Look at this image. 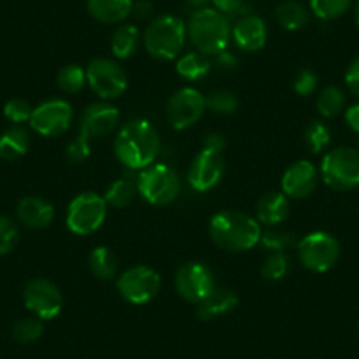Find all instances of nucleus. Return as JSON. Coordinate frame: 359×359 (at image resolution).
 Instances as JSON below:
<instances>
[{
	"label": "nucleus",
	"mask_w": 359,
	"mask_h": 359,
	"mask_svg": "<svg viewBox=\"0 0 359 359\" xmlns=\"http://www.w3.org/2000/svg\"><path fill=\"white\" fill-rule=\"evenodd\" d=\"M20 241L18 224L9 217H0V255L11 254Z\"/></svg>",
	"instance_id": "37"
},
{
	"label": "nucleus",
	"mask_w": 359,
	"mask_h": 359,
	"mask_svg": "<svg viewBox=\"0 0 359 359\" xmlns=\"http://www.w3.org/2000/svg\"><path fill=\"white\" fill-rule=\"evenodd\" d=\"M72 106L64 99H50L34 108L30 116V127L37 134L46 137H57L67 133L72 123Z\"/></svg>",
	"instance_id": "14"
},
{
	"label": "nucleus",
	"mask_w": 359,
	"mask_h": 359,
	"mask_svg": "<svg viewBox=\"0 0 359 359\" xmlns=\"http://www.w3.org/2000/svg\"><path fill=\"white\" fill-rule=\"evenodd\" d=\"M203 148L222 154V150L226 148V137H224V134H220V133L206 134L205 140H203Z\"/></svg>",
	"instance_id": "43"
},
{
	"label": "nucleus",
	"mask_w": 359,
	"mask_h": 359,
	"mask_svg": "<svg viewBox=\"0 0 359 359\" xmlns=\"http://www.w3.org/2000/svg\"><path fill=\"white\" fill-rule=\"evenodd\" d=\"M86 83L102 101H111L123 95L127 90V74L118 62L109 58H95L88 64Z\"/></svg>",
	"instance_id": "10"
},
{
	"label": "nucleus",
	"mask_w": 359,
	"mask_h": 359,
	"mask_svg": "<svg viewBox=\"0 0 359 359\" xmlns=\"http://www.w3.org/2000/svg\"><path fill=\"white\" fill-rule=\"evenodd\" d=\"M206 111V97L192 86L176 90L165 106V116L175 130H185L196 126Z\"/></svg>",
	"instance_id": "11"
},
{
	"label": "nucleus",
	"mask_w": 359,
	"mask_h": 359,
	"mask_svg": "<svg viewBox=\"0 0 359 359\" xmlns=\"http://www.w3.org/2000/svg\"><path fill=\"white\" fill-rule=\"evenodd\" d=\"M291 212L289 198L284 192H268L257 203V222L268 227H278Z\"/></svg>",
	"instance_id": "21"
},
{
	"label": "nucleus",
	"mask_w": 359,
	"mask_h": 359,
	"mask_svg": "<svg viewBox=\"0 0 359 359\" xmlns=\"http://www.w3.org/2000/svg\"><path fill=\"white\" fill-rule=\"evenodd\" d=\"M351 6L352 0H310V11L324 22L341 18Z\"/></svg>",
	"instance_id": "32"
},
{
	"label": "nucleus",
	"mask_w": 359,
	"mask_h": 359,
	"mask_svg": "<svg viewBox=\"0 0 359 359\" xmlns=\"http://www.w3.org/2000/svg\"><path fill=\"white\" fill-rule=\"evenodd\" d=\"M345 85L352 95L359 97V57L354 58L345 71Z\"/></svg>",
	"instance_id": "42"
},
{
	"label": "nucleus",
	"mask_w": 359,
	"mask_h": 359,
	"mask_svg": "<svg viewBox=\"0 0 359 359\" xmlns=\"http://www.w3.org/2000/svg\"><path fill=\"white\" fill-rule=\"evenodd\" d=\"M106 215H108L106 199L95 192H83L69 203L65 222L71 233L78 236H88L104 224Z\"/></svg>",
	"instance_id": "8"
},
{
	"label": "nucleus",
	"mask_w": 359,
	"mask_h": 359,
	"mask_svg": "<svg viewBox=\"0 0 359 359\" xmlns=\"http://www.w3.org/2000/svg\"><path fill=\"white\" fill-rule=\"evenodd\" d=\"M261 224L240 210H224L213 215L210 236L213 243L226 252H247L261 241Z\"/></svg>",
	"instance_id": "2"
},
{
	"label": "nucleus",
	"mask_w": 359,
	"mask_h": 359,
	"mask_svg": "<svg viewBox=\"0 0 359 359\" xmlns=\"http://www.w3.org/2000/svg\"><path fill=\"white\" fill-rule=\"evenodd\" d=\"M134 0H86L90 16L101 23H122L133 15Z\"/></svg>",
	"instance_id": "22"
},
{
	"label": "nucleus",
	"mask_w": 359,
	"mask_h": 359,
	"mask_svg": "<svg viewBox=\"0 0 359 359\" xmlns=\"http://www.w3.org/2000/svg\"><path fill=\"white\" fill-rule=\"evenodd\" d=\"M231 39L238 46V50L245 53H255L262 50L268 41V27L264 20L255 15H245L238 18V22L231 27Z\"/></svg>",
	"instance_id": "18"
},
{
	"label": "nucleus",
	"mask_w": 359,
	"mask_h": 359,
	"mask_svg": "<svg viewBox=\"0 0 359 359\" xmlns=\"http://www.w3.org/2000/svg\"><path fill=\"white\" fill-rule=\"evenodd\" d=\"M25 306L41 320H51L62 312L64 296L48 278H32L23 291Z\"/></svg>",
	"instance_id": "13"
},
{
	"label": "nucleus",
	"mask_w": 359,
	"mask_h": 359,
	"mask_svg": "<svg viewBox=\"0 0 359 359\" xmlns=\"http://www.w3.org/2000/svg\"><path fill=\"white\" fill-rule=\"evenodd\" d=\"M120 126V111L106 101L86 106L79 118V130L90 140H101L109 136Z\"/></svg>",
	"instance_id": "16"
},
{
	"label": "nucleus",
	"mask_w": 359,
	"mask_h": 359,
	"mask_svg": "<svg viewBox=\"0 0 359 359\" xmlns=\"http://www.w3.org/2000/svg\"><path fill=\"white\" fill-rule=\"evenodd\" d=\"M345 122L354 133L359 134V102L352 104L351 108L345 109Z\"/></svg>",
	"instance_id": "46"
},
{
	"label": "nucleus",
	"mask_w": 359,
	"mask_h": 359,
	"mask_svg": "<svg viewBox=\"0 0 359 359\" xmlns=\"http://www.w3.org/2000/svg\"><path fill=\"white\" fill-rule=\"evenodd\" d=\"M259 243L268 252H287L289 248L296 247L298 241H296L294 233L278 229V227H269V229H266L261 234V241Z\"/></svg>",
	"instance_id": "34"
},
{
	"label": "nucleus",
	"mask_w": 359,
	"mask_h": 359,
	"mask_svg": "<svg viewBox=\"0 0 359 359\" xmlns=\"http://www.w3.org/2000/svg\"><path fill=\"white\" fill-rule=\"evenodd\" d=\"M137 194V184L129 178L115 180L106 191V203L111 208H127Z\"/></svg>",
	"instance_id": "29"
},
{
	"label": "nucleus",
	"mask_w": 359,
	"mask_h": 359,
	"mask_svg": "<svg viewBox=\"0 0 359 359\" xmlns=\"http://www.w3.org/2000/svg\"><path fill=\"white\" fill-rule=\"evenodd\" d=\"M115 155L126 168L141 169L151 165L161 150V136L151 122L136 118L127 122L115 137Z\"/></svg>",
	"instance_id": "1"
},
{
	"label": "nucleus",
	"mask_w": 359,
	"mask_h": 359,
	"mask_svg": "<svg viewBox=\"0 0 359 359\" xmlns=\"http://www.w3.org/2000/svg\"><path fill=\"white\" fill-rule=\"evenodd\" d=\"M30 136L25 127L13 126L0 136V158L2 161H18L29 151Z\"/></svg>",
	"instance_id": "23"
},
{
	"label": "nucleus",
	"mask_w": 359,
	"mask_h": 359,
	"mask_svg": "<svg viewBox=\"0 0 359 359\" xmlns=\"http://www.w3.org/2000/svg\"><path fill=\"white\" fill-rule=\"evenodd\" d=\"M292 86H294L296 94L302 95V97H309V95H312L316 92L317 86H319V78H317V74L312 69H302L296 74Z\"/></svg>",
	"instance_id": "40"
},
{
	"label": "nucleus",
	"mask_w": 359,
	"mask_h": 359,
	"mask_svg": "<svg viewBox=\"0 0 359 359\" xmlns=\"http://www.w3.org/2000/svg\"><path fill=\"white\" fill-rule=\"evenodd\" d=\"M354 20L359 27V0H355V4H354Z\"/></svg>",
	"instance_id": "48"
},
{
	"label": "nucleus",
	"mask_w": 359,
	"mask_h": 359,
	"mask_svg": "<svg viewBox=\"0 0 359 359\" xmlns=\"http://www.w3.org/2000/svg\"><path fill=\"white\" fill-rule=\"evenodd\" d=\"M212 71V62L208 55L201 51H192V53L180 57L176 62V72L187 81H201L208 72Z\"/></svg>",
	"instance_id": "27"
},
{
	"label": "nucleus",
	"mask_w": 359,
	"mask_h": 359,
	"mask_svg": "<svg viewBox=\"0 0 359 359\" xmlns=\"http://www.w3.org/2000/svg\"><path fill=\"white\" fill-rule=\"evenodd\" d=\"M320 176L333 191H354L359 187V150L338 147L327 151L320 164Z\"/></svg>",
	"instance_id": "5"
},
{
	"label": "nucleus",
	"mask_w": 359,
	"mask_h": 359,
	"mask_svg": "<svg viewBox=\"0 0 359 359\" xmlns=\"http://www.w3.org/2000/svg\"><path fill=\"white\" fill-rule=\"evenodd\" d=\"M187 36L194 48L208 57L227 50L231 41V23L217 9L201 8L194 11L187 23Z\"/></svg>",
	"instance_id": "3"
},
{
	"label": "nucleus",
	"mask_w": 359,
	"mask_h": 359,
	"mask_svg": "<svg viewBox=\"0 0 359 359\" xmlns=\"http://www.w3.org/2000/svg\"><path fill=\"white\" fill-rule=\"evenodd\" d=\"M133 15L140 20H148L154 15V4L150 0H136L133 6Z\"/></svg>",
	"instance_id": "44"
},
{
	"label": "nucleus",
	"mask_w": 359,
	"mask_h": 359,
	"mask_svg": "<svg viewBox=\"0 0 359 359\" xmlns=\"http://www.w3.org/2000/svg\"><path fill=\"white\" fill-rule=\"evenodd\" d=\"M34 108L25 101V99H11V101L6 102L4 106V115L9 122H13L15 126H22V123L30 122V116H32Z\"/></svg>",
	"instance_id": "39"
},
{
	"label": "nucleus",
	"mask_w": 359,
	"mask_h": 359,
	"mask_svg": "<svg viewBox=\"0 0 359 359\" xmlns=\"http://www.w3.org/2000/svg\"><path fill=\"white\" fill-rule=\"evenodd\" d=\"M137 48H140V30H137L136 25L126 23V25H120L113 32L111 53L118 60H127V58L134 57Z\"/></svg>",
	"instance_id": "26"
},
{
	"label": "nucleus",
	"mask_w": 359,
	"mask_h": 359,
	"mask_svg": "<svg viewBox=\"0 0 359 359\" xmlns=\"http://www.w3.org/2000/svg\"><path fill=\"white\" fill-rule=\"evenodd\" d=\"M43 320L37 319V317H25V319H20L15 323V326H13V338L23 345L34 344V341H37L43 337Z\"/></svg>",
	"instance_id": "35"
},
{
	"label": "nucleus",
	"mask_w": 359,
	"mask_h": 359,
	"mask_svg": "<svg viewBox=\"0 0 359 359\" xmlns=\"http://www.w3.org/2000/svg\"><path fill=\"white\" fill-rule=\"evenodd\" d=\"M88 268L95 278L102 282L113 280L118 273V257L109 247H95L88 255Z\"/></svg>",
	"instance_id": "24"
},
{
	"label": "nucleus",
	"mask_w": 359,
	"mask_h": 359,
	"mask_svg": "<svg viewBox=\"0 0 359 359\" xmlns=\"http://www.w3.org/2000/svg\"><path fill=\"white\" fill-rule=\"evenodd\" d=\"M275 18H277L278 25L282 29L289 30V32H296L309 25L310 22V11L296 0H285L282 4L277 6L275 9Z\"/></svg>",
	"instance_id": "25"
},
{
	"label": "nucleus",
	"mask_w": 359,
	"mask_h": 359,
	"mask_svg": "<svg viewBox=\"0 0 359 359\" xmlns=\"http://www.w3.org/2000/svg\"><path fill=\"white\" fill-rule=\"evenodd\" d=\"M215 9L224 16H245L248 15L245 0H213Z\"/></svg>",
	"instance_id": "41"
},
{
	"label": "nucleus",
	"mask_w": 359,
	"mask_h": 359,
	"mask_svg": "<svg viewBox=\"0 0 359 359\" xmlns=\"http://www.w3.org/2000/svg\"><path fill=\"white\" fill-rule=\"evenodd\" d=\"M215 64L219 65L220 69H233L238 65V58L234 57L231 51L224 50V51H220V53L215 55Z\"/></svg>",
	"instance_id": "45"
},
{
	"label": "nucleus",
	"mask_w": 359,
	"mask_h": 359,
	"mask_svg": "<svg viewBox=\"0 0 359 359\" xmlns=\"http://www.w3.org/2000/svg\"><path fill=\"white\" fill-rule=\"evenodd\" d=\"M345 104H347V95L337 85L326 86V88L320 90L316 101L317 111H319L323 118H334V116H338L345 109Z\"/></svg>",
	"instance_id": "28"
},
{
	"label": "nucleus",
	"mask_w": 359,
	"mask_h": 359,
	"mask_svg": "<svg viewBox=\"0 0 359 359\" xmlns=\"http://www.w3.org/2000/svg\"><path fill=\"white\" fill-rule=\"evenodd\" d=\"M238 296L229 287H213L206 298L198 303V316L203 320H213L219 317L227 316L238 306Z\"/></svg>",
	"instance_id": "20"
},
{
	"label": "nucleus",
	"mask_w": 359,
	"mask_h": 359,
	"mask_svg": "<svg viewBox=\"0 0 359 359\" xmlns=\"http://www.w3.org/2000/svg\"><path fill=\"white\" fill-rule=\"evenodd\" d=\"M137 192L147 203L154 206H165L175 201L180 194V176L171 165L151 164L141 171L137 178Z\"/></svg>",
	"instance_id": "6"
},
{
	"label": "nucleus",
	"mask_w": 359,
	"mask_h": 359,
	"mask_svg": "<svg viewBox=\"0 0 359 359\" xmlns=\"http://www.w3.org/2000/svg\"><path fill=\"white\" fill-rule=\"evenodd\" d=\"M175 287L185 302L199 303L215 287L213 271L199 261H189L176 269Z\"/></svg>",
	"instance_id": "12"
},
{
	"label": "nucleus",
	"mask_w": 359,
	"mask_h": 359,
	"mask_svg": "<svg viewBox=\"0 0 359 359\" xmlns=\"http://www.w3.org/2000/svg\"><path fill=\"white\" fill-rule=\"evenodd\" d=\"M187 2L192 6V8H198V9L205 8V6L208 4V0H187Z\"/></svg>",
	"instance_id": "47"
},
{
	"label": "nucleus",
	"mask_w": 359,
	"mask_h": 359,
	"mask_svg": "<svg viewBox=\"0 0 359 359\" xmlns=\"http://www.w3.org/2000/svg\"><path fill=\"white\" fill-rule=\"evenodd\" d=\"M161 275L155 269L144 264L127 268L123 273L116 278V291L133 305H144L150 303L161 291Z\"/></svg>",
	"instance_id": "9"
},
{
	"label": "nucleus",
	"mask_w": 359,
	"mask_h": 359,
	"mask_svg": "<svg viewBox=\"0 0 359 359\" xmlns=\"http://www.w3.org/2000/svg\"><path fill=\"white\" fill-rule=\"evenodd\" d=\"M291 257L287 252H269L268 257L262 261L261 273L266 280L280 282L291 273Z\"/></svg>",
	"instance_id": "30"
},
{
	"label": "nucleus",
	"mask_w": 359,
	"mask_h": 359,
	"mask_svg": "<svg viewBox=\"0 0 359 359\" xmlns=\"http://www.w3.org/2000/svg\"><path fill=\"white\" fill-rule=\"evenodd\" d=\"M238 97L231 90H215L210 95H206V109H210L215 115H231L236 111Z\"/></svg>",
	"instance_id": "36"
},
{
	"label": "nucleus",
	"mask_w": 359,
	"mask_h": 359,
	"mask_svg": "<svg viewBox=\"0 0 359 359\" xmlns=\"http://www.w3.org/2000/svg\"><path fill=\"white\" fill-rule=\"evenodd\" d=\"M90 137H86L85 134H79L74 140H71L65 147V158H67L71 164H83L86 158L90 157V151H92V144H90Z\"/></svg>",
	"instance_id": "38"
},
{
	"label": "nucleus",
	"mask_w": 359,
	"mask_h": 359,
	"mask_svg": "<svg viewBox=\"0 0 359 359\" xmlns=\"http://www.w3.org/2000/svg\"><path fill=\"white\" fill-rule=\"evenodd\" d=\"M57 85L64 94H78L86 85V71L78 64H69L58 71Z\"/></svg>",
	"instance_id": "31"
},
{
	"label": "nucleus",
	"mask_w": 359,
	"mask_h": 359,
	"mask_svg": "<svg viewBox=\"0 0 359 359\" xmlns=\"http://www.w3.org/2000/svg\"><path fill=\"white\" fill-rule=\"evenodd\" d=\"M224 171H226V164H224L222 154L203 148L189 165L187 182L194 191L208 192L219 185Z\"/></svg>",
	"instance_id": "15"
},
{
	"label": "nucleus",
	"mask_w": 359,
	"mask_h": 359,
	"mask_svg": "<svg viewBox=\"0 0 359 359\" xmlns=\"http://www.w3.org/2000/svg\"><path fill=\"white\" fill-rule=\"evenodd\" d=\"M305 144L312 154H323L331 143V129L320 120H313L305 129Z\"/></svg>",
	"instance_id": "33"
},
{
	"label": "nucleus",
	"mask_w": 359,
	"mask_h": 359,
	"mask_svg": "<svg viewBox=\"0 0 359 359\" xmlns=\"http://www.w3.org/2000/svg\"><path fill=\"white\" fill-rule=\"evenodd\" d=\"M299 262L313 273L330 271L341 254L340 243L333 234L326 231H313L298 241Z\"/></svg>",
	"instance_id": "7"
},
{
	"label": "nucleus",
	"mask_w": 359,
	"mask_h": 359,
	"mask_svg": "<svg viewBox=\"0 0 359 359\" xmlns=\"http://www.w3.org/2000/svg\"><path fill=\"white\" fill-rule=\"evenodd\" d=\"M187 39V25L178 16L162 15L151 20L144 30V48L157 60H175L180 57Z\"/></svg>",
	"instance_id": "4"
},
{
	"label": "nucleus",
	"mask_w": 359,
	"mask_h": 359,
	"mask_svg": "<svg viewBox=\"0 0 359 359\" xmlns=\"http://www.w3.org/2000/svg\"><path fill=\"white\" fill-rule=\"evenodd\" d=\"M18 220L29 229H46L55 219V208L50 201L39 196H27L16 208Z\"/></svg>",
	"instance_id": "19"
},
{
	"label": "nucleus",
	"mask_w": 359,
	"mask_h": 359,
	"mask_svg": "<svg viewBox=\"0 0 359 359\" xmlns=\"http://www.w3.org/2000/svg\"><path fill=\"white\" fill-rule=\"evenodd\" d=\"M319 184V171L310 161H296L282 176V191L287 198L305 199Z\"/></svg>",
	"instance_id": "17"
}]
</instances>
